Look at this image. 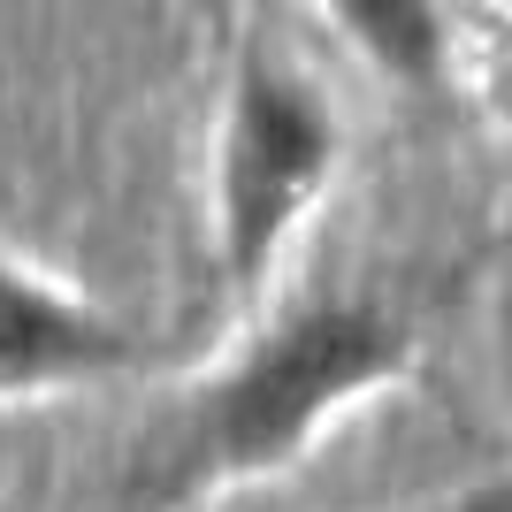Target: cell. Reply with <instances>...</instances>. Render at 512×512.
I'll use <instances>...</instances> for the list:
<instances>
[{"mask_svg":"<svg viewBox=\"0 0 512 512\" xmlns=\"http://www.w3.org/2000/svg\"><path fill=\"white\" fill-rule=\"evenodd\" d=\"M413 375V329L383 306L329 299L268 321L222 375L153 421L123 474L130 512H184L214 490L299 467L352 406Z\"/></svg>","mask_w":512,"mask_h":512,"instance_id":"cell-1","label":"cell"},{"mask_svg":"<svg viewBox=\"0 0 512 512\" xmlns=\"http://www.w3.org/2000/svg\"><path fill=\"white\" fill-rule=\"evenodd\" d=\"M344 123L321 100L306 69L276 62L253 46L222 85V123H214V268L237 299L283 268L291 237L337 184Z\"/></svg>","mask_w":512,"mask_h":512,"instance_id":"cell-2","label":"cell"},{"mask_svg":"<svg viewBox=\"0 0 512 512\" xmlns=\"http://www.w3.org/2000/svg\"><path fill=\"white\" fill-rule=\"evenodd\" d=\"M130 360H138L130 321L23 260H0V398L100 383V375H123Z\"/></svg>","mask_w":512,"mask_h":512,"instance_id":"cell-3","label":"cell"},{"mask_svg":"<svg viewBox=\"0 0 512 512\" xmlns=\"http://www.w3.org/2000/svg\"><path fill=\"white\" fill-rule=\"evenodd\" d=\"M314 8L390 85L436 92L451 77V8L444 0H314Z\"/></svg>","mask_w":512,"mask_h":512,"instance_id":"cell-4","label":"cell"},{"mask_svg":"<svg viewBox=\"0 0 512 512\" xmlns=\"http://www.w3.org/2000/svg\"><path fill=\"white\" fill-rule=\"evenodd\" d=\"M428 512H512V482H505V474H490L482 490L451 497V505H428Z\"/></svg>","mask_w":512,"mask_h":512,"instance_id":"cell-5","label":"cell"}]
</instances>
